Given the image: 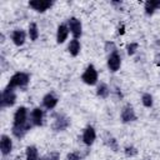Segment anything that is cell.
<instances>
[{"label": "cell", "instance_id": "obj_13", "mask_svg": "<svg viewBox=\"0 0 160 160\" xmlns=\"http://www.w3.org/2000/svg\"><path fill=\"white\" fill-rule=\"evenodd\" d=\"M58 101H59V99L54 94L49 92L42 98V106L45 109H48V110H51L58 105Z\"/></svg>", "mask_w": 160, "mask_h": 160}, {"label": "cell", "instance_id": "obj_22", "mask_svg": "<svg viewBox=\"0 0 160 160\" xmlns=\"http://www.w3.org/2000/svg\"><path fill=\"white\" fill-rule=\"evenodd\" d=\"M138 48H139L138 42H131V44H129V45L126 46L128 54H129V55H134V54H135V51L138 50Z\"/></svg>", "mask_w": 160, "mask_h": 160}, {"label": "cell", "instance_id": "obj_16", "mask_svg": "<svg viewBox=\"0 0 160 160\" xmlns=\"http://www.w3.org/2000/svg\"><path fill=\"white\" fill-rule=\"evenodd\" d=\"M144 9H145V12L148 15H152L155 12V10L160 9V0H149V1H146Z\"/></svg>", "mask_w": 160, "mask_h": 160}, {"label": "cell", "instance_id": "obj_2", "mask_svg": "<svg viewBox=\"0 0 160 160\" xmlns=\"http://www.w3.org/2000/svg\"><path fill=\"white\" fill-rule=\"evenodd\" d=\"M29 81H30L29 74L22 72V71H18V72H15L10 78L8 86L9 88H12V89H16V88H20L21 89V88H25L29 84Z\"/></svg>", "mask_w": 160, "mask_h": 160}, {"label": "cell", "instance_id": "obj_1", "mask_svg": "<svg viewBox=\"0 0 160 160\" xmlns=\"http://www.w3.org/2000/svg\"><path fill=\"white\" fill-rule=\"evenodd\" d=\"M32 128V124L29 120V112L25 106H20L16 109L14 114V122H12V134L16 138H22L30 129Z\"/></svg>", "mask_w": 160, "mask_h": 160}, {"label": "cell", "instance_id": "obj_9", "mask_svg": "<svg viewBox=\"0 0 160 160\" xmlns=\"http://www.w3.org/2000/svg\"><path fill=\"white\" fill-rule=\"evenodd\" d=\"M95 139H96V132H95L94 128L92 126H88L84 130V132H82V141H84V144L90 146V145L94 144Z\"/></svg>", "mask_w": 160, "mask_h": 160}, {"label": "cell", "instance_id": "obj_7", "mask_svg": "<svg viewBox=\"0 0 160 160\" xmlns=\"http://www.w3.org/2000/svg\"><path fill=\"white\" fill-rule=\"evenodd\" d=\"M30 122L32 124V126H40L42 125V120H44V110L40 108H35L31 110L30 116H29Z\"/></svg>", "mask_w": 160, "mask_h": 160}, {"label": "cell", "instance_id": "obj_19", "mask_svg": "<svg viewBox=\"0 0 160 160\" xmlns=\"http://www.w3.org/2000/svg\"><path fill=\"white\" fill-rule=\"evenodd\" d=\"M96 94H98V96H100V98H102V99H106V98L109 96V94H110V89L108 88V85H106V84L100 82V84L98 85Z\"/></svg>", "mask_w": 160, "mask_h": 160}, {"label": "cell", "instance_id": "obj_21", "mask_svg": "<svg viewBox=\"0 0 160 160\" xmlns=\"http://www.w3.org/2000/svg\"><path fill=\"white\" fill-rule=\"evenodd\" d=\"M141 101H142L144 106H146V108L152 106V96H151L150 94H148V92L141 96Z\"/></svg>", "mask_w": 160, "mask_h": 160}, {"label": "cell", "instance_id": "obj_3", "mask_svg": "<svg viewBox=\"0 0 160 160\" xmlns=\"http://www.w3.org/2000/svg\"><path fill=\"white\" fill-rule=\"evenodd\" d=\"M16 101V94H15V89L9 88L6 85V88L4 89L2 94H1V108H6V106H12Z\"/></svg>", "mask_w": 160, "mask_h": 160}, {"label": "cell", "instance_id": "obj_4", "mask_svg": "<svg viewBox=\"0 0 160 160\" xmlns=\"http://www.w3.org/2000/svg\"><path fill=\"white\" fill-rule=\"evenodd\" d=\"M81 80L88 85H95L98 82V71L94 65H88L81 75Z\"/></svg>", "mask_w": 160, "mask_h": 160}, {"label": "cell", "instance_id": "obj_24", "mask_svg": "<svg viewBox=\"0 0 160 160\" xmlns=\"http://www.w3.org/2000/svg\"><path fill=\"white\" fill-rule=\"evenodd\" d=\"M66 159L68 160H80V155L78 152H70Z\"/></svg>", "mask_w": 160, "mask_h": 160}, {"label": "cell", "instance_id": "obj_25", "mask_svg": "<svg viewBox=\"0 0 160 160\" xmlns=\"http://www.w3.org/2000/svg\"><path fill=\"white\" fill-rule=\"evenodd\" d=\"M41 160H58V158H56V156H55V158L50 156V158H48V159H41Z\"/></svg>", "mask_w": 160, "mask_h": 160}, {"label": "cell", "instance_id": "obj_15", "mask_svg": "<svg viewBox=\"0 0 160 160\" xmlns=\"http://www.w3.org/2000/svg\"><path fill=\"white\" fill-rule=\"evenodd\" d=\"M69 126V119L65 118L64 115H58L54 122V129L56 131H62Z\"/></svg>", "mask_w": 160, "mask_h": 160}, {"label": "cell", "instance_id": "obj_5", "mask_svg": "<svg viewBox=\"0 0 160 160\" xmlns=\"http://www.w3.org/2000/svg\"><path fill=\"white\" fill-rule=\"evenodd\" d=\"M68 28H69L70 32L72 34L74 39H78V38L81 36V34H82V25H81V21L78 18H70L68 20Z\"/></svg>", "mask_w": 160, "mask_h": 160}, {"label": "cell", "instance_id": "obj_17", "mask_svg": "<svg viewBox=\"0 0 160 160\" xmlns=\"http://www.w3.org/2000/svg\"><path fill=\"white\" fill-rule=\"evenodd\" d=\"M68 50H69V52H70L72 56H76V55L80 52V50H81L80 41H79L78 39L70 40V42H69V45H68Z\"/></svg>", "mask_w": 160, "mask_h": 160}, {"label": "cell", "instance_id": "obj_11", "mask_svg": "<svg viewBox=\"0 0 160 160\" xmlns=\"http://www.w3.org/2000/svg\"><path fill=\"white\" fill-rule=\"evenodd\" d=\"M69 32H70V30L68 28V24H60L58 26V30H56V41H58V44H62L68 39Z\"/></svg>", "mask_w": 160, "mask_h": 160}, {"label": "cell", "instance_id": "obj_10", "mask_svg": "<svg viewBox=\"0 0 160 160\" xmlns=\"http://www.w3.org/2000/svg\"><path fill=\"white\" fill-rule=\"evenodd\" d=\"M11 40L16 46H21L26 40V32L21 29H16L11 32Z\"/></svg>", "mask_w": 160, "mask_h": 160}, {"label": "cell", "instance_id": "obj_23", "mask_svg": "<svg viewBox=\"0 0 160 160\" xmlns=\"http://www.w3.org/2000/svg\"><path fill=\"white\" fill-rule=\"evenodd\" d=\"M125 154H126L128 156H134V155L138 154V150H136L135 148H132V146H126V148H125Z\"/></svg>", "mask_w": 160, "mask_h": 160}, {"label": "cell", "instance_id": "obj_18", "mask_svg": "<svg viewBox=\"0 0 160 160\" xmlns=\"http://www.w3.org/2000/svg\"><path fill=\"white\" fill-rule=\"evenodd\" d=\"M25 158L26 160H39V151L36 146H28L25 151Z\"/></svg>", "mask_w": 160, "mask_h": 160}, {"label": "cell", "instance_id": "obj_14", "mask_svg": "<svg viewBox=\"0 0 160 160\" xmlns=\"http://www.w3.org/2000/svg\"><path fill=\"white\" fill-rule=\"evenodd\" d=\"M121 119L124 122H130V121H134L136 119V115H135V111L132 109V106L130 105H126L122 111H121Z\"/></svg>", "mask_w": 160, "mask_h": 160}, {"label": "cell", "instance_id": "obj_6", "mask_svg": "<svg viewBox=\"0 0 160 160\" xmlns=\"http://www.w3.org/2000/svg\"><path fill=\"white\" fill-rule=\"evenodd\" d=\"M120 65H121V56L119 55L118 50L110 52V55L108 58V68L110 69V71H112V72L118 71L120 69Z\"/></svg>", "mask_w": 160, "mask_h": 160}, {"label": "cell", "instance_id": "obj_20", "mask_svg": "<svg viewBox=\"0 0 160 160\" xmlns=\"http://www.w3.org/2000/svg\"><path fill=\"white\" fill-rule=\"evenodd\" d=\"M29 38H30V40H32V41H35L38 38H39V29H38V25L35 24V22H31L30 25H29Z\"/></svg>", "mask_w": 160, "mask_h": 160}, {"label": "cell", "instance_id": "obj_8", "mask_svg": "<svg viewBox=\"0 0 160 160\" xmlns=\"http://www.w3.org/2000/svg\"><path fill=\"white\" fill-rule=\"evenodd\" d=\"M52 4H54L52 1H45V0H31V1H29V6L38 12L46 11L49 8L52 6Z\"/></svg>", "mask_w": 160, "mask_h": 160}, {"label": "cell", "instance_id": "obj_12", "mask_svg": "<svg viewBox=\"0 0 160 160\" xmlns=\"http://www.w3.org/2000/svg\"><path fill=\"white\" fill-rule=\"evenodd\" d=\"M0 149H1L2 155L10 154V151L12 150V141H11L10 136L1 135V138H0Z\"/></svg>", "mask_w": 160, "mask_h": 160}]
</instances>
